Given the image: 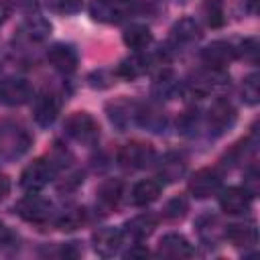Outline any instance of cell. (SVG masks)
I'll list each match as a JSON object with an SVG mask.
<instances>
[{"instance_id":"cell-1","label":"cell","mask_w":260,"mask_h":260,"mask_svg":"<svg viewBox=\"0 0 260 260\" xmlns=\"http://www.w3.org/2000/svg\"><path fill=\"white\" fill-rule=\"evenodd\" d=\"M30 144L32 138L22 126L6 120L0 122V160H14L22 156Z\"/></svg>"},{"instance_id":"cell-2","label":"cell","mask_w":260,"mask_h":260,"mask_svg":"<svg viewBox=\"0 0 260 260\" xmlns=\"http://www.w3.org/2000/svg\"><path fill=\"white\" fill-rule=\"evenodd\" d=\"M65 132L69 138L83 146H93L100 138V126L95 118L87 112H73L65 120Z\"/></svg>"},{"instance_id":"cell-3","label":"cell","mask_w":260,"mask_h":260,"mask_svg":"<svg viewBox=\"0 0 260 260\" xmlns=\"http://www.w3.org/2000/svg\"><path fill=\"white\" fill-rule=\"evenodd\" d=\"M136 8L138 0H91L89 14L98 22H120L134 14Z\"/></svg>"},{"instance_id":"cell-4","label":"cell","mask_w":260,"mask_h":260,"mask_svg":"<svg viewBox=\"0 0 260 260\" xmlns=\"http://www.w3.org/2000/svg\"><path fill=\"white\" fill-rule=\"evenodd\" d=\"M55 171L57 169H55V165L51 160L37 158L30 165L24 167V171L20 175V185H22V189H26L30 193H37V191H41L43 187H47L53 181Z\"/></svg>"},{"instance_id":"cell-5","label":"cell","mask_w":260,"mask_h":260,"mask_svg":"<svg viewBox=\"0 0 260 260\" xmlns=\"http://www.w3.org/2000/svg\"><path fill=\"white\" fill-rule=\"evenodd\" d=\"M14 209H16V213H18L24 221H28V223H45V221H49V217H51V213H53L51 201L45 199V197H41V195H37V193L22 197V199L16 203Z\"/></svg>"},{"instance_id":"cell-6","label":"cell","mask_w":260,"mask_h":260,"mask_svg":"<svg viewBox=\"0 0 260 260\" xmlns=\"http://www.w3.org/2000/svg\"><path fill=\"white\" fill-rule=\"evenodd\" d=\"M116 158L124 169H144L154 160V148L146 142H128L118 150Z\"/></svg>"},{"instance_id":"cell-7","label":"cell","mask_w":260,"mask_h":260,"mask_svg":"<svg viewBox=\"0 0 260 260\" xmlns=\"http://www.w3.org/2000/svg\"><path fill=\"white\" fill-rule=\"evenodd\" d=\"M32 100V87L22 77H8L0 83V102L6 106H22Z\"/></svg>"},{"instance_id":"cell-8","label":"cell","mask_w":260,"mask_h":260,"mask_svg":"<svg viewBox=\"0 0 260 260\" xmlns=\"http://www.w3.org/2000/svg\"><path fill=\"white\" fill-rule=\"evenodd\" d=\"M221 187V175L215 169H199L189 179V191L197 199H207L215 195Z\"/></svg>"},{"instance_id":"cell-9","label":"cell","mask_w":260,"mask_h":260,"mask_svg":"<svg viewBox=\"0 0 260 260\" xmlns=\"http://www.w3.org/2000/svg\"><path fill=\"white\" fill-rule=\"evenodd\" d=\"M236 122V108L230 100L217 98L207 110V124L213 132H223Z\"/></svg>"},{"instance_id":"cell-10","label":"cell","mask_w":260,"mask_h":260,"mask_svg":"<svg viewBox=\"0 0 260 260\" xmlns=\"http://www.w3.org/2000/svg\"><path fill=\"white\" fill-rule=\"evenodd\" d=\"M47 61L51 67H55L57 71L61 73H71L75 71L77 63H79V57H77V51L71 47V45H65V43H57L53 47H49L47 51Z\"/></svg>"},{"instance_id":"cell-11","label":"cell","mask_w":260,"mask_h":260,"mask_svg":"<svg viewBox=\"0 0 260 260\" xmlns=\"http://www.w3.org/2000/svg\"><path fill=\"white\" fill-rule=\"evenodd\" d=\"M61 110V100L57 93H51V91H45L41 93L37 100H35V108H32V118L37 124L41 126H49L55 122L57 114Z\"/></svg>"},{"instance_id":"cell-12","label":"cell","mask_w":260,"mask_h":260,"mask_svg":"<svg viewBox=\"0 0 260 260\" xmlns=\"http://www.w3.org/2000/svg\"><path fill=\"white\" fill-rule=\"evenodd\" d=\"M201 59L207 67L223 69L232 59H236V47L228 41H215V43H211L203 49Z\"/></svg>"},{"instance_id":"cell-13","label":"cell","mask_w":260,"mask_h":260,"mask_svg":"<svg viewBox=\"0 0 260 260\" xmlns=\"http://www.w3.org/2000/svg\"><path fill=\"white\" fill-rule=\"evenodd\" d=\"M252 195L244 187H228L219 195V207L230 215H240L250 209Z\"/></svg>"},{"instance_id":"cell-14","label":"cell","mask_w":260,"mask_h":260,"mask_svg":"<svg viewBox=\"0 0 260 260\" xmlns=\"http://www.w3.org/2000/svg\"><path fill=\"white\" fill-rule=\"evenodd\" d=\"M122 238H124V234H122L120 230H116V228H102V230H98V232L91 236V240H93V250H95L102 258H110V256H114V254L120 250Z\"/></svg>"},{"instance_id":"cell-15","label":"cell","mask_w":260,"mask_h":260,"mask_svg":"<svg viewBox=\"0 0 260 260\" xmlns=\"http://www.w3.org/2000/svg\"><path fill=\"white\" fill-rule=\"evenodd\" d=\"M158 254L165 258H189L193 256V246L181 234H165L158 242Z\"/></svg>"},{"instance_id":"cell-16","label":"cell","mask_w":260,"mask_h":260,"mask_svg":"<svg viewBox=\"0 0 260 260\" xmlns=\"http://www.w3.org/2000/svg\"><path fill=\"white\" fill-rule=\"evenodd\" d=\"M225 81H228V77H225V73H223L221 69L207 67L205 71L195 73V77H193V81H191V89H193L195 93H199V95H205V93H209L211 89L223 85Z\"/></svg>"},{"instance_id":"cell-17","label":"cell","mask_w":260,"mask_h":260,"mask_svg":"<svg viewBox=\"0 0 260 260\" xmlns=\"http://www.w3.org/2000/svg\"><path fill=\"white\" fill-rule=\"evenodd\" d=\"M138 106L130 100H116L108 106V116L112 120V124H116L118 128H126L132 120H138Z\"/></svg>"},{"instance_id":"cell-18","label":"cell","mask_w":260,"mask_h":260,"mask_svg":"<svg viewBox=\"0 0 260 260\" xmlns=\"http://www.w3.org/2000/svg\"><path fill=\"white\" fill-rule=\"evenodd\" d=\"M122 39H124V45H126L128 49L142 51V49H146V47L152 43V32H150V28L144 26V24H132V26H128V28L124 30Z\"/></svg>"},{"instance_id":"cell-19","label":"cell","mask_w":260,"mask_h":260,"mask_svg":"<svg viewBox=\"0 0 260 260\" xmlns=\"http://www.w3.org/2000/svg\"><path fill=\"white\" fill-rule=\"evenodd\" d=\"M160 189L162 187H160L158 181L144 179V181H140V183L134 185V189H132V203L134 205H148V203H152V201L158 199Z\"/></svg>"},{"instance_id":"cell-20","label":"cell","mask_w":260,"mask_h":260,"mask_svg":"<svg viewBox=\"0 0 260 260\" xmlns=\"http://www.w3.org/2000/svg\"><path fill=\"white\" fill-rule=\"evenodd\" d=\"M171 32H173V39L177 43H191V41H197L201 37V28L195 22V18H191V16H185V18L177 20L173 24Z\"/></svg>"},{"instance_id":"cell-21","label":"cell","mask_w":260,"mask_h":260,"mask_svg":"<svg viewBox=\"0 0 260 260\" xmlns=\"http://www.w3.org/2000/svg\"><path fill=\"white\" fill-rule=\"evenodd\" d=\"M225 238L234 246H252L256 242V228L252 223H232L225 228Z\"/></svg>"},{"instance_id":"cell-22","label":"cell","mask_w":260,"mask_h":260,"mask_svg":"<svg viewBox=\"0 0 260 260\" xmlns=\"http://www.w3.org/2000/svg\"><path fill=\"white\" fill-rule=\"evenodd\" d=\"M154 225H156V221H154V217L152 215H138V217H134V219H130L124 228V234L128 236V238H132V240H144V238H148L150 234H152V230H154Z\"/></svg>"},{"instance_id":"cell-23","label":"cell","mask_w":260,"mask_h":260,"mask_svg":"<svg viewBox=\"0 0 260 260\" xmlns=\"http://www.w3.org/2000/svg\"><path fill=\"white\" fill-rule=\"evenodd\" d=\"M122 197V183L120 181H106L98 191V205L106 211L114 209Z\"/></svg>"},{"instance_id":"cell-24","label":"cell","mask_w":260,"mask_h":260,"mask_svg":"<svg viewBox=\"0 0 260 260\" xmlns=\"http://www.w3.org/2000/svg\"><path fill=\"white\" fill-rule=\"evenodd\" d=\"M22 30L24 35L30 39V41H45L49 35H51V22L43 16H28L22 24Z\"/></svg>"},{"instance_id":"cell-25","label":"cell","mask_w":260,"mask_h":260,"mask_svg":"<svg viewBox=\"0 0 260 260\" xmlns=\"http://www.w3.org/2000/svg\"><path fill=\"white\" fill-rule=\"evenodd\" d=\"M185 167H187L185 158L181 154L171 152L160 160V177L167 181H177L185 173Z\"/></svg>"},{"instance_id":"cell-26","label":"cell","mask_w":260,"mask_h":260,"mask_svg":"<svg viewBox=\"0 0 260 260\" xmlns=\"http://www.w3.org/2000/svg\"><path fill=\"white\" fill-rule=\"evenodd\" d=\"M87 219V211L83 207H71L67 209L63 215L57 217L55 225L61 230V232H71V230H77L81 228V223H85Z\"/></svg>"},{"instance_id":"cell-27","label":"cell","mask_w":260,"mask_h":260,"mask_svg":"<svg viewBox=\"0 0 260 260\" xmlns=\"http://www.w3.org/2000/svg\"><path fill=\"white\" fill-rule=\"evenodd\" d=\"M201 14H203V20L211 28H217L225 22V8L221 0H205L201 6Z\"/></svg>"},{"instance_id":"cell-28","label":"cell","mask_w":260,"mask_h":260,"mask_svg":"<svg viewBox=\"0 0 260 260\" xmlns=\"http://www.w3.org/2000/svg\"><path fill=\"white\" fill-rule=\"evenodd\" d=\"M146 67H148V61H146L144 57L134 55V57L124 59V61L118 65L116 73H118L120 77H124V79H134V77L142 75V73L146 71Z\"/></svg>"},{"instance_id":"cell-29","label":"cell","mask_w":260,"mask_h":260,"mask_svg":"<svg viewBox=\"0 0 260 260\" xmlns=\"http://www.w3.org/2000/svg\"><path fill=\"white\" fill-rule=\"evenodd\" d=\"M242 98H244V102L250 104V106H256V104H258V100H260V75H258V73H250V75L244 79Z\"/></svg>"},{"instance_id":"cell-30","label":"cell","mask_w":260,"mask_h":260,"mask_svg":"<svg viewBox=\"0 0 260 260\" xmlns=\"http://www.w3.org/2000/svg\"><path fill=\"white\" fill-rule=\"evenodd\" d=\"M177 87H179V85H177L175 77H173L171 73H162V75L156 77L152 91H154L158 98H171V95L177 91Z\"/></svg>"},{"instance_id":"cell-31","label":"cell","mask_w":260,"mask_h":260,"mask_svg":"<svg viewBox=\"0 0 260 260\" xmlns=\"http://www.w3.org/2000/svg\"><path fill=\"white\" fill-rule=\"evenodd\" d=\"M236 57H242L244 61L256 63L258 61V41L256 39H244L240 47L236 49Z\"/></svg>"},{"instance_id":"cell-32","label":"cell","mask_w":260,"mask_h":260,"mask_svg":"<svg viewBox=\"0 0 260 260\" xmlns=\"http://www.w3.org/2000/svg\"><path fill=\"white\" fill-rule=\"evenodd\" d=\"M187 209H189L187 199L175 197V199H171V201L165 205V215H167L169 219H179V217H183V215L187 213Z\"/></svg>"},{"instance_id":"cell-33","label":"cell","mask_w":260,"mask_h":260,"mask_svg":"<svg viewBox=\"0 0 260 260\" xmlns=\"http://www.w3.org/2000/svg\"><path fill=\"white\" fill-rule=\"evenodd\" d=\"M49 4L59 14H73L81 8V0H51Z\"/></svg>"},{"instance_id":"cell-34","label":"cell","mask_w":260,"mask_h":260,"mask_svg":"<svg viewBox=\"0 0 260 260\" xmlns=\"http://www.w3.org/2000/svg\"><path fill=\"white\" fill-rule=\"evenodd\" d=\"M244 189L254 197L258 193V171L256 169H250L248 175H246V181H244Z\"/></svg>"},{"instance_id":"cell-35","label":"cell","mask_w":260,"mask_h":260,"mask_svg":"<svg viewBox=\"0 0 260 260\" xmlns=\"http://www.w3.org/2000/svg\"><path fill=\"white\" fill-rule=\"evenodd\" d=\"M12 242H14L12 232H10L6 225H2V223H0V246H2V248H6V246H12Z\"/></svg>"},{"instance_id":"cell-36","label":"cell","mask_w":260,"mask_h":260,"mask_svg":"<svg viewBox=\"0 0 260 260\" xmlns=\"http://www.w3.org/2000/svg\"><path fill=\"white\" fill-rule=\"evenodd\" d=\"M10 12H12V4H10V0H0V24L10 16Z\"/></svg>"},{"instance_id":"cell-37","label":"cell","mask_w":260,"mask_h":260,"mask_svg":"<svg viewBox=\"0 0 260 260\" xmlns=\"http://www.w3.org/2000/svg\"><path fill=\"white\" fill-rule=\"evenodd\" d=\"M8 189H10V181H8V177H6V175H2V173H0V201L6 197Z\"/></svg>"},{"instance_id":"cell-38","label":"cell","mask_w":260,"mask_h":260,"mask_svg":"<svg viewBox=\"0 0 260 260\" xmlns=\"http://www.w3.org/2000/svg\"><path fill=\"white\" fill-rule=\"evenodd\" d=\"M134 256H148V250H146V248L136 246V248H132L130 252H126V258H134Z\"/></svg>"},{"instance_id":"cell-39","label":"cell","mask_w":260,"mask_h":260,"mask_svg":"<svg viewBox=\"0 0 260 260\" xmlns=\"http://www.w3.org/2000/svg\"><path fill=\"white\" fill-rule=\"evenodd\" d=\"M0 71H2V63H0Z\"/></svg>"}]
</instances>
